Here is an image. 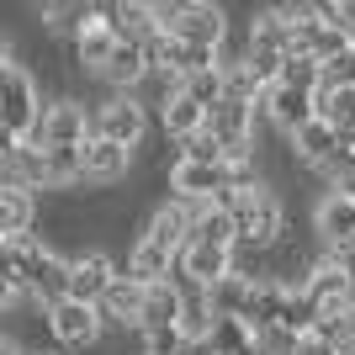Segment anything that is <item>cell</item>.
Masks as SVG:
<instances>
[{
  "mask_svg": "<svg viewBox=\"0 0 355 355\" xmlns=\"http://www.w3.org/2000/svg\"><path fill=\"white\" fill-rule=\"evenodd\" d=\"M32 218H37V202L21 186H0V239H27Z\"/></svg>",
  "mask_w": 355,
  "mask_h": 355,
  "instance_id": "20",
  "label": "cell"
},
{
  "mask_svg": "<svg viewBox=\"0 0 355 355\" xmlns=\"http://www.w3.org/2000/svg\"><path fill=\"white\" fill-rule=\"evenodd\" d=\"M170 266H175V254L154 250L148 239H138V244H133V254H128V276H133L138 286H159L164 276H170Z\"/></svg>",
  "mask_w": 355,
  "mask_h": 355,
  "instance_id": "23",
  "label": "cell"
},
{
  "mask_svg": "<svg viewBox=\"0 0 355 355\" xmlns=\"http://www.w3.org/2000/svg\"><path fill=\"white\" fill-rule=\"evenodd\" d=\"M345 308H355V266L345 270Z\"/></svg>",
  "mask_w": 355,
  "mask_h": 355,
  "instance_id": "34",
  "label": "cell"
},
{
  "mask_svg": "<svg viewBox=\"0 0 355 355\" xmlns=\"http://www.w3.org/2000/svg\"><path fill=\"white\" fill-rule=\"evenodd\" d=\"M329 175V186H334V196H355V144H340L334 154H329L324 164H318Z\"/></svg>",
  "mask_w": 355,
  "mask_h": 355,
  "instance_id": "30",
  "label": "cell"
},
{
  "mask_svg": "<svg viewBox=\"0 0 355 355\" xmlns=\"http://www.w3.org/2000/svg\"><path fill=\"white\" fill-rule=\"evenodd\" d=\"M64 270H69V260L53 254L48 244H37V239H6V250H0V276L16 292H32L37 302L64 297Z\"/></svg>",
  "mask_w": 355,
  "mask_h": 355,
  "instance_id": "1",
  "label": "cell"
},
{
  "mask_svg": "<svg viewBox=\"0 0 355 355\" xmlns=\"http://www.w3.org/2000/svg\"><path fill=\"white\" fill-rule=\"evenodd\" d=\"M175 90L186 96V101H196L202 112H212V106L223 101V69H218V64H212V69H196V74H186Z\"/></svg>",
  "mask_w": 355,
  "mask_h": 355,
  "instance_id": "29",
  "label": "cell"
},
{
  "mask_svg": "<svg viewBox=\"0 0 355 355\" xmlns=\"http://www.w3.org/2000/svg\"><path fill=\"white\" fill-rule=\"evenodd\" d=\"M6 69H11V48L0 43V74H6Z\"/></svg>",
  "mask_w": 355,
  "mask_h": 355,
  "instance_id": "35",
  "label": "cell"
},
{
  "mask_svg": "<svg viewBox=\"0 0 355 355\" xmlns=\"http://www.w3.org/2000/svg\"><path fill=\"white\" fill-rule=\"evenodd\" d=\"M112 260H106L101 250H85V254H74L69 260V270H64V297H74V302H101V292L112 286Z\"/></svg>",
  "mask_w": 355,
  "mask_h": 355,
  "instance_id": "7",
  "label": "cell"
},
{
  "mask_svg": "<svg viewBox=\"0 0 355 355\" xmlns=\"http://www.w3.org/2000/svg\"><path fill=\"white\" fill-rule=\"evenodd\" d=\"M74 159H80V180H122L128 175V148L106 144V138H85Z\"/></svg>",
  "mask_w": 355,
  "mask_h": 355,
  "instance_id": "14",
  "label": "cell"
},
{
  "mask_svg": "<svg viewBox=\"0 0 355 355\" xmlns=\"http://www.w3.org/2000/svg\"><path fill=\"white\" fill-rule=\"evenodd\" d=\"M186 244H218V250H234V223L223 207H207L186 223Z\"/></svg>",
  "mask_w": 355,
  "mask_h": 355,
  "instance_id": "24",
  "label": "cell"
},
{
  "mask_svg": "<svg viewBox=\"0 0 355 355\" xmlns=\"http://www.w3.org/2000/svg\"><path fill=\"white\" fill-rule=\"evenodd\" d=\"M313 112L334 128V138L340 144H355V85H318V96H313Z\"/></svg>",
  "mask_w": 355,
  "mask_h": 355,
  "instance_id": "12",
  "label": "cell"
},
{
  "mask_svg": "<svg viewBox=\"0 0 355 355\" xmlns=\"http://www.w3.org/2000/svg\"><path fill=\"white\" fill-rule=\"evenodd\" d=\"M0 355H21V350H16V345H11V340H0Z\"/></svg>",
  "mask_w": 355,
  "mask_h": 355,
  "instance_id": "36",
  "label": "cell"
},
{
  "mask_svg": "<svg viewBox=\"0 0 355 355\" xmlns=\"http://www.w3.org/2000/svg\"><path fill=\"white\" fill-rule=\"evenodd\" d=\"M48 329H53V340H59V345H96V334H101V313L90 308V302L59 297V302H48Z\"/></svg>",
  "mask_w": 355,
  "mask_h": 355,
  "instance_id": "8",
  "label": "cell"
},
{
  "mask_svg": "<svg viewBox=\"0 0 355 355\" xmlns=\"http://www.w3.org/2000/svg\"><path fill=\"white\" fill-rule=\"evenodd\" d=\"M85 138H90L85 106L80 101H53L43 117H37V128H32L27 144H37V148H80Z\"/></svg>",
  "mask_w": 355,
  "mask_h": 355,
  "instance_id": "6",
  "label": "cell"
},
{
  "mask_svg": "<svg viewBox=\"0 0 355 355\" xmlns=\"http://www.w3.org/2000/svg\"><path fill=\"white\" fill-rule=\"evenodd\" d=\"M207 340H212V355H260L254 334H250L244 324H239V318H218Z\"/></svg>",
  "mask_w": 355,
  "mask_h": 355,
  "instance_id": "27",
  "label": "cell"
},
{
  "mask_svg": "<svg viewBox=\"0 0 355 355\" xmlns=\"http://www.w3.org/2000/svg\"><path fill=\"white\" fill-rule=\"evenodd\" d=\"M144 292H148V286H138L133 276H112V286L101 292L96 313H101V318H117V324H138V308H144Z\"/></svg>",
  "mask_w": 355,
  "mask_h": 355,
  "instance_id": "18",
  "label": "cell"
},
{
  "mask_svg": "<svg viewBox=\"0 0 355 355\" xmlns=\"http://www.w3.org/2000/svg\"><path fill=\"white\" fill-rule=\"evenodd\" d=\"M350 53H355V37H350Z\"/></svg>",
  "mask_w": 355,
  "mask_h": 355,
  "instance_id": "37",
  "label": "cell"
},
{
  "mask_svg": "<svg viewBox=\"0 0 355 355\" xmlns=\"http://www.w3.org/2000/svg\"><path fill=\"white\" fill-rule=\"evenodd\" d=\"M148 16H154V32L186 48H207V53L223 43V27H228L223 6H196V0H170V6L159 0V6H148Z\"/></svg>",
  "mask_w": 355,
  "mask_h": 355,
  "instance_id": "3",
  "label": "cell"
},
{
  "mask_svg": "<svg viewBox=\"0 0 355 355\" xmlns=\"http://www.w3.org/2000/svg\"><path fill=\"white\" fill-rule=\"evenodd\" d=\"M313 340H324L329 350H340V355H350L355 350V308H324L318 318H313V329H308Z\"/></svg>",
  "mask_w": 355,
  "mask_h": 355,
  "instance_id": "19",
  "label": "cell"
},
{
  "mask_svg": "<svg viewBox=\"0 0 355 355\" xmlns=\"http://www.w3.org/2000/svg\"><path fill=\"white\" fill-rule=\"evenodd\" d=\"M43 21L59 32H85L90 21H96V6H85V0H69V6H43Z\"/></svg>",
  "mask_w": 355,
  "mask_h": 355,
  "instance_id": "31",
  "label": "cell"
},
{
  "mask_svg": "<svg viewBox=\"0 0 355 355\" xmlns=\"http://www.w3.org/2000/svg\"><path fill=\"white\" fill-rule=\"evenodd\" d=\"M334 148H340V138H334V128H329L324 117L302 122V128L292 133V154H297L302 164H324L329 154H334Z\"/></svg>",
  "mask_w": 355,
  "mask_h": 355,
  "instance_id": "21",
  "label": "cell"
},
{
  "mask_svg": "<svg viewBox=\"0 0 355 355\" xmlns=\"http://www.w3.org/2000/svg\"><path fill=\"white\" fill-rule=\"evenodd\" d=\"M175 355H212V340H180Z\"/></svg>",
  "mask_w": 355,
  "mask_h": 355,
  "instance_id": "33",
  "label": "cell"
},
{
  "mask_svg": "<svg viewBox=\"0 0 355 355\" xmlns=\"http://www.w3.org/2000/svg\"><path fill=\"white\" fill-rule=\"evenodd\" d=\"M266 112H270V122H276L286 138H292L302 122L318 117V112H313V96H302V90H286V85H266Z\"/></svg>",
  "mask_w": 355,
  "mask_h": 355,
  "instance_id": "16",
  "label": "cell"
},
{
  "mask_svg": "<svg viewBox=\"0 0 355 355\" xmlns=\"http://www.w3.org/2000/svg\"><path fill=\"white\" fill-rule=\"evenodd\" d=\"M16 148H21V138H11L6 128H0V170H6V164L16 159Z\"/></svg>",
  "mask_w": 355,
  "mask_h": 355,
  "instance_id": "32",
  "label": "cell"
},
{
  "mask_svg": "<svg viewBox=\"0 0 355 355\" xmlns=\"http://www.w3.org/2000/svg\"><path fill=\"white\" fill-rule=\"evenodd\" d=\"M144 106L133 101V96H117V101H106L101 112H96V133L90 138H106V144H117V148H133L138 138H144Z\"/></svg>",
  "mask_w": 355,
  "mask_h": 355,
  "instance_id": "10",
  "label": "cell"
},
{
  "mask_svg": "<svg viewBox=\"0 0 355 355\" xmlns=\"http://www.w3.org/2000/svg\"><path fill=\"white\" fill-rule=\"evenodd\" d=\"M74 48H80V64H90V69H101L106 59H112V48H117V32L101 21V11H96V21H90L80 37H74Z\"/></svg>",
  "mask_w": 355,
  "mask_h": 355,
  "instance_id": "26",
  "label": "cell"
},
{
  "mask_svg": "<svg viewBox=\"0 0 355 355\" xmlns=\"http://www.w3.org/2000/svg\"><path fill=\"white\" fill-rule=\"evenodd\" d=\"M0 250H6V239H0Z\"/></svg>",
  "mask_w": 355,
  "mask_h": 355,
  "instance_id": "38",
  "label": "cell"
},
{
  "mask_svg": "<svg viewBox=\"0 0 355 355\" xmlns=\"http://www.w3.org/2000/svg\"><path fill=\"white\" fill-rule=\"evenodd\" d=\"M37 117H43V106H37V85H32L27 69H16V64H11V69L0 74V128L27 144L32 128H37Z\"/></svg>",
  "mask_w": 355,
  "mask_h": 355,
  "instance_id": "5",
  "label": "cell"
},
{
  "mask_svg": "<svg viewBox=\"0 0 355 355\" xmlns=\"http://www.w3.org/2000/svg\"><path fill=\"white\" fill-rule=\"evenodd\" d=\"M148 74V64H144V43H122L117 37V48H112V59L101 64V80H112V85H138Z\"/></svg>",
  "mask_w": 355,
  "mask_h": 355,
  "instance_id": "22",
  "label": "cell"
},
{
  "mask_svg": "<svg viewBox=\"0 0 355 355\" xmlns=\"http://www.w3.org/2000/svg\"><path fill=\"white\" fill-rule=\"evenodd\" d=\"M276 85H286V90H302V96H318V85H324V64L302 59V53H286L282 74H276Z\"/></svg>",
  "mask_w": 355,
  "mask_h": 355,
  "instance_id": "28",
  "label": "cell"
},
{
  "mask_svg": "<svg viewBox=\"0 0 355 355\" xmlns=\"http://www.w3.org/2000/svg\"><path fill=\"white\" fill-rule=\"evenodd\" d=\"M297 292H302V297L313 302V313H324V308H340V302H345V266H340V254L329 250L324 260H318V266L308 270V282L297 286Z\"/></svg>",
  "mask_w": 355,
  "mask_h": 355,
  "instance_id": "13",
  "label": "cell"
},
{
  "mask_svg": "<svg viewBox=\"0 0 355 355\" xmlns=\"http://www.w3.org/2000/svg\"><path fill=\"white\" fill-rule=\"evenodd\" d=\"M175 324H180V286H175V282L148 286L133 329H144V334H159V329H175Z\"/></svg>",
  "mask_w": 355,
  "mask_h": 355,
  "instance_id": "15",
  "label": "cell"
},
{
  "mask_svg": "<svg viewBox=\"0 0 355 355\" xmlns=\"http://www.w3.org/2000/svg\"><path fill=\"white\" fill-rule=\"evenodd\" d=\"M350 355H355V350H350Z\"/></svg>",
  "mask_w": 355,
  "mask_h": 355,
  "instance_id": "39",
  "label": "cell"
},
{
  "mask_svg": "<svg viewBox=\"0 0 355 355\" xmlns=\"http://www.w3.org/2000/svg\"><path fill=\"white\" fill-rule=\"evenodd\" d=\"M218 207L234 223V250H270V244L282 239V202L270 191H260V186L223 196Z\"/></svg>",
  "mask_w": 355,
  "mask_h": 355,
  "instance_id": "2",
  "label": "cell"
},
{
  "mask_svg": "<svg viewBox=\"0 0 355 355\" xmlns=\"http://www.w3.org/2000/svg\"><path fill=\"white\" fill-rule=\"evenodd\" d=\"M180 270L191 286H218L223 276H234V250H218V244H180Z\"/></svg>",
  "mask_w": 355,
  "mask_h": 355,
  "instance_id": "11",
  "label": "cell"
},
{
  "mask_svg": "<svg viewBox=\"0 0 355 355\" xmlns=\"http://www.w3.org/2000/svg\"><path fill=\"white\" fill-rule=\"evenodd\" d=\"M286 53H292V32L276 11H266L260 21L250 27V53H244V69L260 80V85H276V74H282Z\"/></svg>",
  "mask_w": 355,
  "mask_h": 355,
  "instance_id": "4",
  "label": "cell"
},
{
  "mask_svg": "<svg viewBox=\"0 0 355 355\" xmlns=\"http://www.w3.org/2000/svg\"><path fill=\"white\" fill-rule=\"evenodd\" d=\"M318 234L329 250H355V196H329L318 207Z\"/></svg>",
  "mask_w": 355,
  "mask_h": 355,
  "instance_id": "17",
  "label": "cell"
},
{
  "mask_svg": "<svg viewBox=\"0 0 355 355\" xmlns=\"http://www.w3.org/2000/svg\"><path fill=\"white\" fill-rule=\"evenodd\" d=\"M202 122H207V112H202L196 101H186L180 90H170V96H164V133H170V138H180V144H186L191 133H202Z\"/></svg>",
  "mask_w": 355,
  "mask_h": 355,
  "instance_id": "25",
  "label": "cell"
},
{
  "mask_svg": "<svg viewBox=\"0 0 355 355\" xmlns=\"http://www.w3.org/2000/svg\"><path fill=\"white\" fill-rule=\"evenodd\" d=\"M170 191H180L186 202H212L218 207L223 196H228V164H186L180 159L175 170H170Z\"/></svg>",
  "mask_w": 355,
  "mask_h": 355,
  "instance_id": "9",
  "label": "cell"
}]
</instances>
